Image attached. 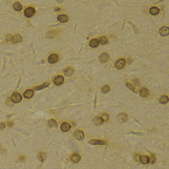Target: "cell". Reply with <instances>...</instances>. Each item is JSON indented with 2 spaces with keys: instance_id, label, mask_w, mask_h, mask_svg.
Segmentation results:
<instances>
[{
  "instance_id": "obj_17",
  "label": "cell",
  "mask_w": 169,
  "mask_h": 169,
  "mask_svg": "<svg viewBox=\"0 0 169 169\" xmlns=\"http://www.w3.org/2000/svg\"><path fill=\"white\" fill-rule=\"evenodd\" d=\"M38 159H39L40 161L44 162V161L46 160V159H47V154H45L44 152H40V153L38 154Z\"/></svg>"
},
{
  "instance_id": "obj_10",
  "label": "cell",
  "mask_w": 169,
  "mask_h": 169,
  "mask_svg": "<svg viewBox=\"0 0 169 169\" xmlns=\"http://www.w3.org/2000/svg\"><path fill=\"white\" fill-rule=\"evenodd\" d=\"M23 96H24V98H26V99H31V98L34 96V92H33V90H31V89H28V90H26V91L24 92Z\"/></svg>"
},
{
  "instance_id": "obj_22",
  "label": "cell",
  "mask_w": 169,
  "mask_h": 169,
  "mask_svg": "<svg viewBox=\"0 0 169 169\" xmlns=\"http://www.w3.org/2000/svg\"><path fill=\"white\" fill-rule=\"evenodd\" d=\"M160 103L161 104H164V103H168V97L167 96H161L160 98Z\"/></svg>"
},
{
  "instance_id": "obj_30",
  "label": "cell",
  "mask_w": 169,
  "mask_h": 169,
  "mask_svg": "<svg viewBox=\"0 0 169 169\" xmlns=\"http://www.w3.org/2000/svg\"><path fill=\"white\" fill-rule=\"evenodd\" d=\"M156 160H157V159L155 158V156H151L149 158V162H151V163H155V162H156Z\"/></svg>"
},
{
  "instance_id": "obj_2",
  "label": "cell",
  "mask_w": 169,
  "mask_h": 169,
  "mask_svg": "<svg viewBox=\"0 0 169 169\" xmlns=\"http://www.w3.org/2000/svg\"><path fill=\"white\" fill-rule=\"evenodd\" d=\"M24 15L26 18H31L35 15V9L33 7H27L24 11Z\"/></svg>"
},
{
  "instance_id": "obj_29",
  "label": "cell",
  "mask_w": 169,
  "mask_h": 169,
  "mask_svg": "<svg viewBox=\"0 0 169 169\" xmlns=\"http://www.w3.org/2000/svg\"><path fill=\"white\" fill-rule=\"evenodd\" d=\"M109 90H110V88H109L108 85H104V86H103V88H102V92H103V93H107V92H109Z\"/></svg>"
},
{
  "instance_id": "obj_28",
  "label": "cell",
  "mask_w": 169,
  "mask_h": 169,
  "mask_svg": "<svg viewBox=\"0 0 169 169\" xmlns=\"http://www.w3.org/2000/svg\"><path fill=\"white\" fill-rule=\"evenodd\" d=\"M100 117L103 119V122H106V121H108V120H109V115H108L107 113H103Z\"/></svg>"
},
{
  "instance_id": "obj_6",
  "label": "cell",
  "mask_w": 169,
  "mask_h": 169,
  "mask_svg": "<svg viewBox=\"0 0 169 169\" xmlns=\"http://www.w3.org/2000/svg\"><path fill=\"white\" fill-rule=\"evenodd\" d=\"M60 129H61V131L63 132H67V131H70V129H71V125H70L69 123H67V122H64V123H62Z\"/></svg>"
},
{
  "instance_id": "obj_19",
  "label": "cell",
  "mask_w": 169,
  "mask_h": 169,
  "mask_svg": "<svg viewBox=\"0 0 169 169\" xmlns=\"http://www.w3.org/2000/svg\"><path fill=\"white\" fill-rule=\"evenodd\" d=\"M139 94H140V96H141V97L146 98V97H148V96H149V90H148L147 88H142L141 90H140Z\"/></svg>"
},
{
  "instance_id": "obj_32",
  "label": "cell",
  "mask_w": 169,
  "mask_h": 169,
  "mask_svg": "<svg viewBox=\"0 0 169 169\" xmlns=\"http://www.w3.org/2000/svg\"><path fill=\"white\" fill-rule=\"evenodd\" d=\"M140 157H141V156H140L139 154H135V155H134V160H135L136 161H140Z\"/></svg>"
},
{
  "instance_id": "obj_14",
  "label": "cell",
  "mask_w": 169,
  "mask_h": 169,
  "mask_svg": "<svg viewBox=\"0 0 169 169\" xmlns=\"http://www.w3.org/2000/svg\"><path fill=\"white\" fill-rule=\"evenodd\" d=\"M160 34L161 36H167L169 34V28L168 27H161L160 29Z\"/></svg>"
},
{
  "instance_id": "obj_16",
  "label": "cell",
  "mask_w": 169,
  "mask_h": 169,
  "mask_svg": "<svg viewBox=\"0 0 169 169\" xmlns=\"http://www.w3.org/2000/svg\"><path fill=\"white\" fill-rule=\"evenodd\" d=\"M159 13H160V9H159L158 7L154 6V7H151V8H150V14H151V15L156 16V15H158Z\"/></svg>"
},
{
  "instance_id": "obj_36",
  "label": "cell",
  "mask_w": 169,
  "mask_h": 169,
  "mask_svg": "<svg viewBox=\"0 0 169 169\" xmlns=\"http://www.w3.org/2000/svg\"><path fill=\"white\" fill-rule=\"evenodd\" d=\"M133 83L134 84H139V80L138 79H133Z\"/></svg>"
},
{
  "instance_id": "obj_18",
  "label": "cell",
  "mask_w": 169,
  "mask_h": 169,
  "mask_svg": "<svg viewBox=\"0 0 169 169\" xmlns=\"http://www.w3.org/2000/svg\"><path fill=\"white\" fill-rule=\"evenodd\" d=\"M99 45H100V42H99V40L97 39H93L90 41V43H89V46L91 47H97Z\"/></svg>"
},
{
  "instance_id": "obj_25",
  "label": "cell",
  "mask_w": 169,
  "mask_h": 169,
  "mask_svg": "<svg viewBox=\"0 0 169 169\" xmlns=\"http://www.w3.org/2000/svg\"><path fill=\"white\" fill-rule=\"evenodd\" d=\"M140 161L143 164H147V163H149V158L147 156H141L140 157Z\"/></svg>"
},
{
  "instance_id": "obj_5",
  "label": "cell",
  "mask_w": 169,
  "mask_h": 169,
  "mask_svg": "<svg viewBox=\"0 0 169 169\" xmlns=\"http://www.w3.org/2000/svg\"><path fill=\"white\" fill-rule=\"evenodd\" d=\"M74 137L77 140H82L84 138V132L82 131H75L74 132Z\"/></svg>"
},
{
  "instance_id": "obj_23",
  "label": "cell",
  "mask_w": 169,
  "mask_h": 169,
  "mask_svg": "<svg viewBox=\"0 0 169 169\" xmlns=\"http://www.w3.org/2000/svg\"><path fill=\"white\" fill-rule=\"evenodd\" d=\"M14 9H15L17 12H19V11H21L22 10V6H21V4L20 3H19V2H16L15 4H14Z\"/></svg>"
},
{
  "instance_id": "obj_20",
  "label": "cell",
  "mask_w": 169,
  "mask_h": 169,
  "mask_svg": "<svg viewBox=\"0 0 169 169\" xmlns=\"http://www.w3.org/2000/svg\"><path fill=\"white\" fill-rule=\"evenodd\" d=\"M64 74H65V75H67V76L72 75L74 74V69H73V68H66V69L64 70Z\"/></svg>"
},
{
  "instance_id": "obj_24",
  "label": "cell",
  "mask_w": 169,
  "mask_h": 169,
  "mask_svg": "<svg viewBox=\"0 0 169 169\" xmlns=\"http://www.w3.org/2000/svg\"><path fill=\"white\" fill-rule=\"evenodd\" d=\"M94 123H95L96 125H102V124L103 123V119H102L100 116H97V117H95V119H94Z\"/></svg>"
},
{
  "instance_id": "obj_13",
  "label": "cell",
  "mask_w": 169,
  "mask_h": 169,
  "mask_svg": "<svg viewBox=\"0 0 169 169\" xmlns=\"http://www.w3.org/2000/svg\"><path fill=\"white\" fill-rule=\"evenodd\" d=\"M21 40H22L21 36H20L19 34H16L15 36L13 37V39H12V42H13L14 44H18V43H19V42H21Z\"/></svg>"
},
{
  "instance_id": "obj_15",
  "label": "cell",
  "mask_w": 169,
  "mask_h": 169,
  "mask_svg": "<svg viewBox=\"0 0 169 169\" xmlns=\"http://www.w3.org/2000/svg\"><path fill=\"white\" fill-rule=\"evenodd\" d=\"M57 19H58V21H59V22L65 23V22H67V21H68L69 18H68L66 15H59V16L57 17Z\"/></svg>"
},
{
  "instance_id": "obj_11",
  "label": "cell",
  "mask_w": 169,
  "mask_h": 169,
  "mask_svg": "<svg viewBox=\"0 0 169 169\" xmlns=\"http://www.w3.org/2000/svg\"><path fill=\"white\" fill-rule=\"evenodd\" d=\"M108 59H109V55L107 54V53H103L101 56H100V61L102 62V63H105V62H107L108 61Z\"/></svg>"
},
{
  "instance_id": "obj_1",
  "label": "cell",
  "mask_w": 169,
  "mask_h": 169,
  "mask_svg": "<svg viewBox=\"0 0 169 169\" xmlns=\"http://www.w3.org/2000/svg\"><path fill=\"white\" fill-rule=\"evenodd\" d=\"M22 100V97L19 93L16 92V93H14L12 96H11V101L14 103H19Z\"/></svg>"
},
{
  "instance_id": "obj_12",
  "label": "cell",
  "mask_w": 169,
  "mask_h": 169,
  "mask_svg": "<svg viewBox=\"0 0 169 169\" xmlns=\"http://www.w3.org/2000/svg\"><path fill=\"white\" fill-rule=\"evenodd\" d=\"M127 119H128V115H127L126 113H120L118 115V120L120 123H124L127 121Z\"/></svg>"
},
{
  "instance_id": "obj_26",
  "label": "cell",
  "mask_w": 169,
  "mask_h": 169,
  "mask_svg": "<svg viewBox=\"0 0 169 169\" xmlns=\"http://www.w3.org/2000/svg\"><path fill=\"white\" fill-rule=\"evenodd\" d=\"M49 85V83L48 82H46V83H44L43 85H40V86H37V87H35L34 89L35 90H41V89H44V88H46V87H47Z\"/></svg>"
},
{
  "instance_id": "obj_7",
  "label": "cell",
  "mask_w": 169,
  "mask_h": 169,
  "mask_svg": "<svg viewBox=\"0 0 169 169\" xmlns=\"http://www.w3.org/2000/svg\"><path fill=\"white\" fill-rule=\"evenodd\" d=\"M125 65H126V60L123 59V58L119 59V60L115 63V66H116L117 69H123V68L125 67Z\"/></svg>"
},
{
  "instance_id": "obj_9",
  "label": "cell",
  "mask_w": 169,
  "mask_h": 169,
  "mask_svg": "<svg viewBox=\"0 0 169 169\" xmlns=\"http://www.w3.org/2000/svg\"><path fill=\"white\" fill-rule=\"evenodd\" d=\"M90 144H93V145H105L106 142L105 141H103V140H97V139H92L89 141Z\"/></svg>"
},
{
  "instance_id": "obj_27",
  "label": "cell",
  "mask_w": 169,
  "mask_h": 169,
  "mask_svg": "<svg viewBox=\"0 0 169 169\" xmlns=\"http://www.w3.org/2000/svg\"><path fill=\"white\" fill-rule=\"evenodd\" d=\"M47 125H48V127H56L57 126V123H56V121L54 119H50L47 122Z\"/></svg>"
},
{
  "instance_id": "obj_31",
  "label": "cell",
  "mask_w": 169,
  "mask_h": 169,
  "mask_svg": "<svg viewBox=\"0 0 169 169\" xmlns=\"http://www.w3.org/2000/svg\"><path fill=\"white\" fill-rule=\"evenodd\" d=\"M127 86H128V88H130V89H131L132 92H135V88H134V87L131 85V83H127Z\"/></svg>"
},
{
  "instance_id": "obj_8",
  "label": "cell",
  "mask_w": 169,
  "mask_h": 169,
  "mask_svg": "<svg viewBox=\"0 0 169 169\" xmlns=\"http://www.w3.org/2000/svg\"><path fill=\"white\" fill-rule=\"evenodd\" d=\"M81 157H80V155L79 154H73L72 156H71V160L74 162V163H77L79 162Z\"/></svg>"
},
{
  "instance_id": "obj_3",
  "label": "cell",
  "mask_w": 169,
  "mask_h": 169,
  "mask_svg": "<svg viewBox=\"0 0 169 169\" xmlns=\"http://www.w3.org/2000/svg\"><path fill=\"white\" fill-rule=\"evenodd\" d=\"M47 61L50 63V64H54V63H57L59 61V56L56 54V53H53L51 55H49V57L47 59Z\"/></svg>"
},
{
  "instance_id": "obj_33",
  "label": "cell",
  "mask_w": 169,
  "mask_h": 169,
  "mask_svg": "<svg viewBox=\"0 0 169 169\" xmlns=\"http://www.w3.org/2000/svg\"><path fill=\"white\" fill-rule=\"evenodd\" d=\"M12 39H13L12 35H7L6 36V42H10V41H12Z\"/></svg>"
},
{
  "instance_id": "obj_35",
  "label": "cell",
  "mask_w": 169,
  "mask_h": 169,
  "mask_svg": "<svg viewBox=\"0 0 169 169\" xmlns=\"http://www.w3.org/2000/svg\"><path fill=\"white\" fill-rule=\"evenodd\" d=\"M23 160H25V157L24 156H20L19 157V161H23Z\"/></svg>"
},
{
  "instance_id": "obj_34",
  "label": "cell",
  "mask_w": 169,
  "mask_h": 169,
  "mask_svg": "<svg viewBox=\"0 0 169 169\" xmlns=\"http://www.w3.org/2000/svg\"><path fill=\"white\" fill-rule=\"evenodd\" d=\"M4 128H5V124L4 123H0V131L4 130Z\"/></svg>"
},
{
  "instance_id": "obj_21",
  "label": "cell",
  "mask_w": 169,
  "mask_h": 169,
  "mask_svg": "<svg viewBox=\"0 0 169 169\" xmlns=\"http://www.w3.org/2000/svg\"><path fill=\"white\" fill-rule=\"evenodd\" d=\"M99 42H100L102 45H106V44H108V39L105 36H102L100 39H99Z\"/></svg>"
},
{
  "instance_id": "obj_37",
  "label": "cell",
  "mask_w": 169,
  "mask_h": 169,
  "mask_svg": "<svg viewBox=\"0 0 169 169\" xmlns=\"http://www.w3.org/2000/svg\"><path fill=\"white\" fill-rule=\"evenodd\" d=\"M8 126L9 127H13V122H8Z\"/></svg>"
},
{
  "instance_id": "obj_4",
  "label": "cell",
  "mask_w": 169,
  "mask_h": 169,
  "mask_svg": "<svg viewBox=\"0 0 169 169\" xmlns=\"http://www.w3.org/2000/svg\"><path fill=\"white\" fill-rule=\"evenodd\" d=\"M53 82L55 83V85L59 86V85H61V84H63V82H64V77H63L62 75H57V76L54 77Z\"/></svg>"
}]
</instances>
